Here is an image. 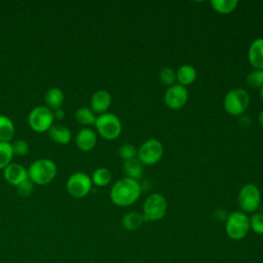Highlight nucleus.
Returning a JSON list of instances; mask_svg holds the SVG:
<instances>
[{
	"mask_svg": "<svg viewBox=\"0 0 263 263\" xmlns=\"http://www.w3.org/2000/svg\"><path fill=\"white\" fill-rule=\"evenodd\" d=\"M142 187L137 180L124 177L114 183L110 191L111 201L118 206L134 204L141 196Z\"/></svg>",
	"mask_w": 263,
	"mask_h": 263,
	"instance_id": "nucleus-1",
	"label": "nucleus"
},
{
	"mask_svg": "<svg viewBox=\"0 0 263 263\" xmlns=\"http://www.w3.org/2000/svg\"><path fill=\"white\" fill-rule=\"evenodd\" d=\"M58 174L55 162L49 158H39L28 167V177L36 185L49 184Z\"/></svg>",
	"mask_w": 263,
	"mask_h": 263,
	"instance_id": "nucleus-2",
	"label": "nucleus"
},
{
	"mask_svg": "<svg viewBox=\"0 0 263 263\" xmlns=\"http://www.w3.org/2000/svg\"><path fill=\"white\" fill-rule=\"evenodd\" d=\"M225 231L229 238L240 240L250 231V218L241 211H235L228 215L225 221Z\"/></svg>",
	"mask_w": 263,
	"mask_h": 263,
	"instance_id": "nucleus-3",
	"label": "nucleus"
},
{
	"mask_svg": "<svg viewBox=\"0 0 263 263\" xmlns=\"http://www.w3.org/2000/svg\"><path fill=\"white\" fill-rule=\"evenodd\" d=\"M97 133L105 140H115L121 134L122 125L120 119L113 113L106 112L97 117L95 123Z\"/></svg>",
	"mask_w": 263,
	"mask_h": 263,
	"instance_id": "nucleus-4",
	"label": "nucleus"
},
{
	"mask_svg": "<svg viewBox=\"0 0 263 263\" xmlns=\"http://www.w3.org/2000/svg\"><path fill=\"white\" fill-rule=\"evenodd\" d=\"M250 105V96L242 88L229 90L223 101L225 111L232 116L242 115Z\"/></svg>",
	"mask_w": 263,
	"mask_h": 263,
	"instance_id": "nucleus-5",
	"label": "nucleus"
},
{
	"mask_svg": "<svg viewBox=\"0 0 263 263\" xmlns=\"http://www.w3.org/2000/svg\"><path fill=\"white\" fill-rule=\"evenodd\" d=\"M167 212V201L160 193L150 194L143 204V217L145 221L161 220Z\"/></svg>",
	"mask_w": 263,
	"mask_h": 263,
	"instance_id": "nucleus-6",
	"label": "nucleus"
},
{
	"mask_svg": "<svg viewBox=\"0 0 263 263\" xmlns=\"http://www.w3.org/2000/svg\"><path fill=\"white\" fill-rule=\"evenodd\" d=\"M52 111L46 106L34 107L28 115V123L31 129L36 133H45L53 124Z\"/></svg>",
	"mask_w": 263,
	"mask_h": 263,
	"instance_id": "nucleus-7",
	"label": "nucleus"
},
{
	"mask_svg": "<svg viewBox=\"0 0 263 263\" xmlns=\"http://www.w3.org/2000/svg\"><path fill=\"white\" fill-rule=\"evenodd\" d=\"M92 182L88 175L82 172L72 174L66 182V190L72 197L80 199L85 197L91 190Z\"/></svg>",
	"mask_w": 263,
	"mask_h": 263,
	"instance_id": "nucleus-8",
	"label": "nucleus"
},
{
	"mask_svg": "<svg viewBox=\"0 0 263 263\" xmlns=\"http://www.w3.org/2000/svg\"><path fill=\"white\" fill-rule=\"evenodd\" d=\"M163 155V146L156 139L145 141L138 149L137 156L143 165H153L157 163Z\"/></svg>",
	"mask_w": 263,
	"mask_h": 263,
	"instance_id": "nucleus-9",
	"label": "nucleus"
},
{
	"mask_svg": "<svg viewBox=\"0 0 263 263\" xmlns=\"http://www.w3.org/2000/svg\"><path fill=\"white\" fill-rule=\"evenodd\" d=\"M238 205L243 213H254L260 205L261 193L254 184L243 185L237 195Z\"/></svg>",
	"mask_w": 263,
	"mask_h": 263,
	"instance_id": "nucleus-10",
	"label": "nucleus"
},
{
	"mask_svg": "<svg viewBox=\"0 0 263 263\" xmlns=\"http://www.w3.org/2000/svg\"><path fill=\"white\" fill-rule=\"evenodd\" d=\"M188 90L185 86L180 84H174L168 86L164 92V104L172 110H178L183 108L188 101Z\"/></svg>",
	"mask_w": 263,
	"mask_h": 263,
	"instance_id": "nucleus-11",
	"label": "nucleus"
},
{
	"mask_svg": "<svg viewBox=\"0 0 263 263\" xmlns=\"http://www.w3.org/2000/svg\"><path fill=\"white\" fill-rule=\"evenodd\" d=\"M3 177L7 183L16 187L18 184L29 179L28 168L20 163L11 162L3 170Z\"/></svg>",
	"mask_w": 263,
	"mask_h": 263,
	"instance_id": "nucleus-12",
	"label": "nucleus"
},
{
	"mask_svg": "<svg viewBox=\"0 0 263 263\" xmlns=\"http://www.w3.org/2000/svg\"><path fill=\"white\" fill-rule=\"evenodd\" d=\"M97 142L98 135L93 129L89 127L81 128L75 137V143L77 148L83 152H88L92 150L96 147Z\"/></svg>",
	"mask_w": 263,
	"mask_h": 263,
	"instance_id": "nucleus-13",
	"label": "nucleus"
},
{
	"mask_svg": "<svg viewBox=\"0 0 263 263\" xmlns=\"http://www.w3.org/2000/svg\"><path fill=\"white\" fill-rule=\"evenodd\" d=\"M112 98L109 91L99 89L95 91L90 98V110L95 114H104L111 106Z\"/></svg>",
	"mask_w": 263,
	"mask_h": 263,
	"instance_id": "nucleus-14",
	"label": "nucleus"
},
{
	"mask_svg": "<svg viewBox=\"0 0 263 263\" xmlns=\"http://www.w3.org/2000/svg\"><path fill=\"white\" fill-rule=\"evenodd\" d=\"M248 60L255 70H263V38H256L251 43Z\"/></svg>",
	"mask_w": 263,
	"mask_h": 263,
	"instance_id": "nucleus-15",
	"label": "nucleus"
},
{
	"mask_svg": "<svg viewBox=\"0 0 263 263\" xmlns=\"http://www.w3.org/2000/svg\"><path fill=\"white\" fill-rule=\"evenodd\" d=\"M50 140L60 145H67L72 140L71 130L61 123H53L47 130Z\"/></svg>",
	"mask_w": 263,
	"mask_h": 263,
	"instance_id": "nucleus-16",
	"label": "nucleus"
},
{
	"mask_svg": "<svg viewBox=\"0 0 263 263\" xmlns=\"http://www.w3.org/2000/svg\"><path fill=\"white\" fill-rule=\"evenodd\" d=\"M64 101H65V95L63 90L59 87H50L46 90L44 95L45 106L49 108L51 111L61 108Z\"/></svg>",
	"mask_w": 263,
	"mask_h": 263,
	"instance_id": "nucleus-17",
	"label": "nucleus"
},
{
	"mask_svg": "<svg viewBox=\"0 0 263 263\" xmlns=\"http://www.w3.org/2000/svg\"><path fill=\"white\" fill-rule=\"evenodd\" d=\"M197 73L193 66L191 65H182L179 67V69L176 72V80L178 81V84L182 86H187L192 84L196 79Z\"/></svg>",
	"mask_w": 263,
	"mask_h": 263,
	"instance_id": "nucleus-18",
	"label": "nucleus"
},
{
	"mask_svg": "<svg viewBox=\"0 0 263 263\" xmlns=\"http://www.w3.org/2000/svg\"><path fill=\"white\" fill-rule=\"evenodd\" d=\"M144 222H145V220H144L143 215L138 212L126 213L122 217V220H121L122 227L128 231H135V230L139 229Z\"/></svg>",
	"mask_w": 263,
	"mask_h": 263,
	"instance_id": "nucleus-19",
	"label": "nucleus"
},
{
	"mask_svg": "<svg viewBox=\"0 0 263 263\" xmlns=\"http://www.w3.org/2000/svg\"><path fill=\"white\" fill-rule=\"evenodd\" d=\"M15 127L12 120L0 114V142H10L14 136Z\"/></svg>",
	"mask_w": 263,
	"mask_h": 263,
	"instance_id": "nucleus-20",
	"label": "nucleus"
},
{
	"mask_svg": "<svg viewBox=\"0 0 263 263\" xmlns=\"http://www.w3.org/2000/svg\"><path fill=\"white\" fill-rule=\"evenodd\" d=\"M123 171L126 174V177L139 180L143 176V164L139 161L138 158H133L129 160H125L123 162Z\"/></svg>",
	"mask_w": 263,
	"mask_h": 263,
	"instance_id": "nucleus-21",
	"label": "nucleus"
},
{
	"mask_svg": "<svg viewBox=\"0 0 263 263\" xmlns=\"http://www.w3.org/2000/svg\"><path fill=\"white\" fill-rule=\"evenodd\" d=\"M75 120L84 126H90V125H95L96 123V119L97 116L95 115V113L90 110V108L87 107H80L76 110L75 112Z\"/></svg>",
	"mask_w": 263,
	"mask_h": 263,
	"instance_id": "nucleus-22",
	"label": "nucleus"
},
{
	"mask_svg": "<svg viewBox=\"0 0 263 263\" xmlns=\"http://www.w3.org/2000/svg\"><path fill=\"white\" fill-rule=\"evenodd\" d=\"M91 182L98 187L107 186L112 179L111 171L107 167H99L91 175Z\"/></svg>",
	"mask_w": 263,
	"mask_h": 263,
	"instance_id": "nucleus-23",
	"label": "nucleus"
},
{
	"mask_svg": "<svg viewBox=\"0 0 263 263\" xmlns=\"http://www.w3.org/2000/svg\"><path fill=\"white\" fill-rule=\"evenodd\" d=\"M238 5L237 0H213L211 1L212 8L218 13L227 14L235 10Z\"/></svg>",
	"mask_w": 263,
	"mask_h": 263,
	"instance_id": "nucleus-24",
	"label": "nucleus"
},
{
	"mask_svg": "<svg viewBox=\"0 0 263 263\" xmlns=\"http://www.w3.org/2000/svg\"><path fill=\"white\" fill-rule=\"evenodd\" d=\"M13 151L10 142H0V170H4L11 163Z\"/></svg>",
	"mask_w": 263,
	"mask_h": 263,
	"instance_id": "nucleus-25",
	"label": "nucleus"
},
{
	"mask_svg": "<svg viewBox=\"0 0 263 263\" xmlns=\"http://www.w3.org/2000/svg\"><path fill=\"white\" fill-rule=\"evenodd\" d=\"M246 83L250 87L261 88L263 86V70H254L246 77Z\"/></svg>",
	"mask_w": 263,
	"mask_h": 263,
	"instance_id": "nucleus-26",
	"label": "nucleus"
},
{
	"mask_svg": "<svg viewBox=\"0 0 263 263\" xmlns=\"http://www.w3.org/2000/svg\"><path fill=\"white\" fill-rule=\"evenodd\" d=\"M159 79L163 84L172 86L176 81V71L171 67H164L159 72Z\"/></svg>",
	"mask_w": 263,
	"mask_h": 263,
	"instance_id": "nucleus-27",
	"label": "nucleus"
},
{
	"mask_svg": "<svg viewBox=\"0 0 263 263\" xmlns=\"http://www.w3.org/2000/svg\"><path fill=\"white\" fill-rule=\"evenodd\" d=\"M250 229L256 234L263 235V214L255 213L250 218Z\"/></svg>",
	"mask_w": 263,
	"mask_h": 263,
	"instance_id": "nucleus-28",
	"label": "nucleus"
},
{
	"mask_svg": "<svg viewBox=\"0 0 263 263\" xmlns=\"http://www.w3.org/2000/svg\"><path fill=\"white\" fill-rule=\"evenodd\" d=\"M137 151L138 150L136 149V147L134 145L125 143V144H122L119 147L118 154L125 161V160H129V159H133V158H136Z\"/></svg>",
	"mask_w": 263,
	"mask_h": 263,
	"instance_id": "nucleus-29",
	"label": "nucleus"
},
{
	"mask_svg": "<svg viewBox=\"0 0 263 263\" xmlns=\"http://www.w3.org/2000/svg\"><path fill=\"white\" fill-rule=\"evenodd\" d=\"M11 147H12L13 155H16V156H25L26 154H28L30 150L29 143L23 139L15 140L13 143H11Z\"/></svg>",
	"mask_w": 263,
	"mask_h": 263,
	"instance_id": "nucleus-30",
	"label": "nucleus"
},
{
	"mask_svg": "<svg viewBox=\"0 0 263 263\" xmlns=\"http://www.w3.org/2000/svg\"><path fill=\"white\" fill-rule=\"evenodd\" d=\"M34 185H35V184H34L31 180L27 179L26 181L22 182L21 184H18V185L16 186V191H17V193H18L22 197H27V196H29V195L33 192V190H34Z\"/></svg>",
	"mask_w": 263,
	"mask_h": 263,
	"instance_id": "nucleus-31",
	"label": "nucleus"
},
{
	"mask_svg": "<svg viewBox=\"0 0 263 263\" xmlns=\"http://www.w3.org/2000/svg\"><path fill=\"white\" fill-rule=\"evenodd\" d=\"M228 213L224 210V209H218L214 212V217L216 220L220 221V222H225L227 217H228Z\"/></svg>",
	"mask_w": 263,
	"mask_h": 263,
	"instance_id": "nucleus-32",
	"label": "nucleus"
},
{
	"mask_svg": "<svg viewBox=\"0 0 263 263\" xmlns=\"http://www.w3.org/2000/svg\"><path fill=\"white\" fill-rule=\"evenodd\" d=\"M52 114H53V118L57 120H62L65 117V111L62 108L53 110Z\"/></svg>",
	"mask_w": 263,
	"mask_h": 263,
	"instance_id": "nucleus-33",
	"label": "nucleus"
},
{
	"mask_svg": "<svg viewBox=\"0 0 263 263\" xmlns=\"http://www.w3.org/2000/svg\"><path fill=\"white\" fill-rule=\"evenodd\" d=\"M259 122L263 125V110L260 112V114H259Z\"/></svg>",
	"mask_w": 263,
	"mask_h": 263,
	"instance_id": "nucleus-34",
	"label": "nucleus"
},
{
	"mask_svg": "<svg viewBox=\"0 0 263 263\" xmlns=\"http://www.w3.org/2000/svg\"><path fill=\"white\" fill-rule=\"evenodd\" d=\"M260 97H261V99L263 100V86L260 88Z\"/></svg>",
	"mask_w": 263,
	"mask_h": 263,
	"instance_id": "nucleus-35",
	"label": "nucleus"
}]
</instances>
